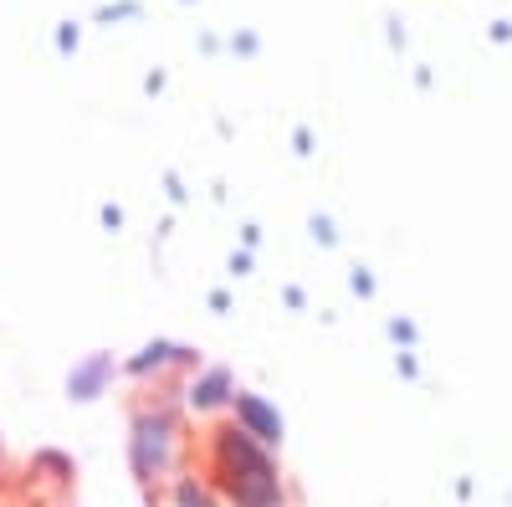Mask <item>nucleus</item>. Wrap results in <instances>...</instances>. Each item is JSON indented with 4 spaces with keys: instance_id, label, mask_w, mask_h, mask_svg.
Returning a JSON list of instances; mask_svg holds the SVG:
<instances>
[{
    "instance_id": "f257e3e1",
    "label": "nucleus",
    "mask_w": 512,
    "mask_h": 507,
    "mask_svg": "<svg viewBox=\"0 0 512 507\" xmlns=\"http://www.w3.org/2000/svg\"><path fill=\"white\" fill-rule=\"evenodd\" d=\"M210 467H216V487L231 507H282L277 461L267 441H256L246 426L210 431Z\"/></svg>"
},
{
    "instance_id": "f03ea898",
    "label": "nucleus",
    "mask_w": 512,
    "mask_h": 507,
    "mask_svg": "<svg viewBox=\"0 0 512 507\" xmlns=\"http://www.w3.org/2000/svg\"><path fill=\"white\" fill-rule=\"evenodd\" d=\"M175 451H180V426L169 410H139L134 415V472L139 482H159L169 477V467H175Z\"/></svg>"
},
{
    "instance_id": "7ed1b4c3",
    "label": "nucleus",
    "mask_w": 512,
    "mask_h": 507,
    "mask_svg": "<svg viewBox=\"0 0 512 507\" xmlns=\"http://www.w3.org/2000/svg\"><path fill=\"white\" fill-rule=\"evenodd\" d=\"M231 410H236V426H246L256 441H267V446H277L282 441V415L267 405V400H256V395H231Z\"/></svg>"
},
{
    "instance_id": "20e7f679",
    "label": "nucleus",
    "mask_w": 512,
    "mask_h": 507,
    "mask_svg": "<svg viewBox=\"0 0 512 507\" xmlns=\"http://www.w3.org/2000/svg\"><path fill=\"white\" fill-rule=\"evenodd\" d=\"M231 395H236V390H231V374H226V369H210V374L190 379V395H185V400H190L195 410H216V405H231Z\"/></svg>"
},
{
    "instance_id": "39448f33",
    "label": "nucleus",
    "mask_w": 512,
    "mask_h": 507,
    "mask_svg": "<svg viewBox=\"0 0 512 507\" xmlns=\"http://www.w3.org/2000/svg\"><path fill=\"white\" fill-rule=\"evenodd\" d=\"M113 374V359H93V364H82L77 374H72V395L77 400H93L98 390H103V379Z\"/></svg>"
},
{
    "instance_id": "423d86ee",
    "label": "nucleus",
    "mask_w": 512,
    "mask_h": 507,
    "mask_svg": "<svg viewBox=\"0 0 512 507\" xmlns=\"http://www.w3.org/2000/svg\"><path fill=\"white\" fill-rule=\"evenodd\" d=\"M175 502H180V507H216L210 487H205V482H195V477H185V482L175 487Z\"/></svg>"
}]
</instances>
